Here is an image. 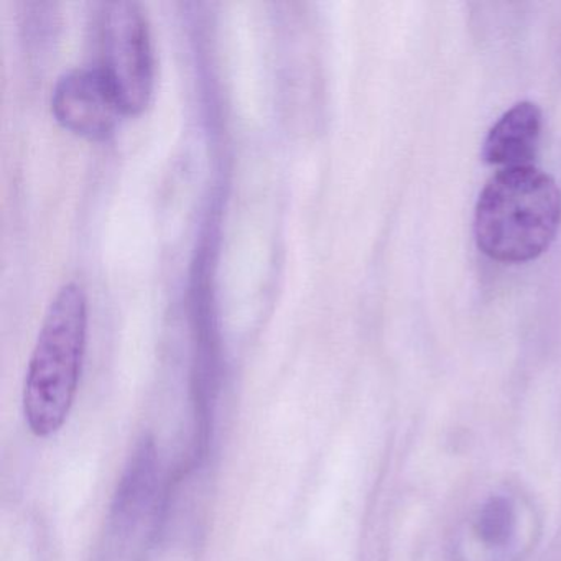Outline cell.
<instances>
[{
  "mask_svg": "<svg viewBox=\"0 0 561 561\" xmlns=\"http://www.w3.org/2000/svg\"><path fill=\"white\" fill-rule=\"evenodd\" d=\"M88 337L83 285L58 288L42 321L24 386V415L35 436L47 438L67 422L77 399Z\"/></svg>",
  "mask_w": 561,
  "mask_h": 561,
  "instance_id": "obj_1",
  "label": "cell"
},
{
  "mask_svg": "<svg viewBox=\"0 0 561 561\" xmlns=\"http://www.w3.org/2000/svg\"><path fill=\"white\" fill-rule=\"evenodd\" d=\"M561 225V190L535 167L495 173L479 196L474 234L488 257L522 264L540 257Z\"/></svg>",
  "mask_w": 561,
  "mask_h": 561,
  "instance_id": "obj_2",
  "label": "cell"
},
{
  "mask_svg": "<svg viewBox=\"0 0 561 561\" xmlns=\"http://www.w3.org/2000/svg\"><path fill=\"white\" fill-rule=\"evenodd\" d=\"M98 65L116 93L126 116L144 113L156 90L152 35L142 5L116 0L101 5L98 15Z\"/></svg>",
  "mask_w": 561,
  "mask_h": 561,
  "instance_id": "obj_3",
  "label": "cell"
},
{
  "mask_svg": "<svg viewBox=\"0 0 561 561\" xmlns=\"http://www.w3.org/2000/svg\"><path fill=\"white\" fill-rule=\"evenodd\" d=\"M51 113L68 133L90 140L107 139L124 114L110 81L98 67L75 68L58 78Z\"/></svg>",
  "mask_w": 561,
  "mask_h": 561,
  "instance_id": "obj_4",
  "label": "cell"
},
{
  "mask_svg": "<svg viewBox=\"0 0 561 561\" xmlns=\"http://www.w3.org/2000/svg\"><path fill=\"white\" fill-rule=\"evenodd\" d=\"M541 137V113L537 104L518 103L504 114L485 137L482 157L491 165L507 169L530 167Z\"/></svg>",
  "mask_w": 561,
  "mask_h": 561,
  "instance_id": "obj_5",
  "label": "cell"
}]
</instances>
